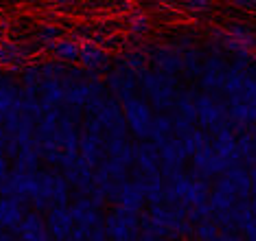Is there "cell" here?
Masks as SVG:
<instances>
[{
	"mask_svg": "<svg viewBox=\"0 0 256 241\" xmlns=\"http://www.w3.org/2000/svg\"><path fill=\"white\" fill-rule=\"evenodd\" d=\"M16 232L24 241H48L50 239L48 226H46V217H42L40 210H33V213H26L22 217Z\"/></svg>",
	"mask_w": 256,
	"mask_h": 241,
	"instance_id": "13",
	"label": "cell"
},
{
	"mask_svg": "<svg viewBox=\"0 0 256 241\" xmlns=\"http://www.w3.org/2000/svg\"><path fill=\"white\" fill-rule=\"evenodd\" d=\"M160 149V175L162 178H171V175H176L180 171H184V164L188 160V151H186V147L182 143V138L173 136L168 138L166 143L158 145Z\"/></svg>",
	"mask_w": 256,
	"mask_h": 241,
	"instance_id": "9",
	"label": "cell"
},
{
	"mask_svg": "<svg viewBox=\"0 0 256 241\" xmlns=\"http://www.w3.org/2000/svg\"><path fill=\"white\" fill-rule=\"evenodd\" d=\"M79 156L84 158L90 167H96L106 154V136L88 129H79Z\"/></svg>",
	"mask_w": 256,
	"mask_h": 241,
	"instance_id": "12",
	"label": "cell"
},
{
	"mask_svg": "<svg viewBox=\"0 0 256 241\" xmlns=\"http://www.w3.org/2000/svg\"><path fill=\"white\" fill-rule=\"evenodd\" d=\"M88 79H90V73H88V77L86 79H81V81H74V84H70L66 88V105H72V108H81L84 110V103H86V99H88V92H90V88H88Z\"/></svg>",
	"mask_w": 256,
	"mask_h": 241,
	"instance_id": "32",
	"label": "cell"
},
{
	"mask_svg": "<svg viewBox=\"0 0 256 241\" xmlns=\"http://www.w3.org/2000/svg\"><path fill=\"white\" fill-rule=\"evenodd\" d=\"M7 173H9V158L2 149H0V178H4Z\"/></svg>",
	"mask_w": 256,
	"mask_h": 241,
	"instance_id": "42",
	"label": "cell"
},
{
	"mask_svg": "<svg viewBox=\"0 0 256 241\" xmlns=\"http://www.w3.org/2000/svg\"><path fill=\"white\" fill-rule=\"evenodd\" d=\"M160 149L154 140H142L136 147V164L134 167L142 173H158L160 171Z\"/></svg>",
	"mask_w": 256,
	"mask_h": 241,
	"instance_id": "20",
	"label": "cell"
},
{
	"mask_svg": "<svg viewBox=\"0 0 256 241\" xmlns=\"http://www.w3.org/2000/svg\"><path fill=\"white\" fill-rule=\"evenodd\" d=\"M28 202L33 204V208L44 213L55 206V173L40 171L38 175V191Z\"/></svg>",
	"mask_w": 256,
	"mask_h": 241,
	"instance_id": "17",
	"label": "cell"
},
{
	"mask_svg": "<svg viewBox=\"0 0 256 241\" xmlns=\"http://www.w3.org/2000/svg\"><path fill=\"white\" fill-rule=\"evenodd\" d=\"M147 53V60L151 64V68L162 70L168 75H178L182 73V62H184V49L171 44H149L142 49Z\"/></svg>",
	"mask_w": 256,
	"mask_h": 241,
	"instance_id": "5",
	"label": "cell"
},
{
	"mask_svg": "<svg viewBox=\"0 0 256 241\" xmlns=\"http://www.w3.org/2000/svg\"><path fill=\"white\" fill-rule=\"evenodd\" d=\"M142 241H158V239H171L168 237V230L160 224L158 219H154L149 213H142L140 210V237Z\"/></svg>",
	"mask_w": 256,
	"mask_h": 241,
	"instance_id": "27",
	"label": "cell"
},
{
	"mask_svg": "<svg viewBox=\"0 0 256 241\" xmlns=\"http://www.w3.org/2000/svg\"><path fill=\"white\" fill-rule=\"evenodd\" d=\"M68 210H70L74 224L81 226L86 232H88V239H92V241H106L108 239L103 210H98L94 204L90 202L88 195H81L72 206H68Z\"/></svg>",
	"mask_w": 256,
	"mask_h": 241,
	"instance_id": "3",
	"label": "cell"
},
{
	"mask_svg": "<svg viewBox=\"0 0 256 241\" xmlns=\"http://www.w3.org/2000/svg\"><path fill=\"white\" fill-rule=\"evenodd\" d=\"M243 237L250 239V241H256V215L250 217V221L243 228Z\"/></svg>",
	"mask_w": 256,
	"mask_h": 241,
	"instance_id": "41",
	"label": "cell"
},
{
	"mask_svg": "<svg viewBox=\"0 0 256 241\" xmlns=\"http://www.w3.org/2000/svg\"><path fill=\"white\" fill-rule=\"evenodd\" d=\"M57 5H74V3H79V0H55Z\"/></svg>",
	"mask_w": 256,
	"mask_h": 241,
	"instance_id": "44",
	"label": "cell"
},
{
	"mask_svg": "<svg viewBox=\"0 0 256 241\" xmlns=\"http://www.w3.org/2000/svg\"><path fill=\"white\" fill-rule=\"evenodd\" d=\"M195 110H197V127L212 129L217 123L228 119V101L217 99L214 95H195Z\"/></svg>",
	"mask_w": 256,
	"mask_h": 241,
	"instance_id": "7",
	"label": "cell"
},
{
	"mask_svg": "<svg viewBox=\"0 0 256 241\" xmlns=\"http://www.w3.org/2000/svg\"><path fill=\"white\" fill-rule=\"evenodd\" d=\"M212 149L217 151L221 158H226L230 164L241 162V154H238V145H236V132L234 129H224V132L214 134L212 136Z\"/></svg>",
	"mask_w": 256,
	"mask_h": 241,
	"instance_id": "21",
	"label": "cell"
},
{
	"mask_svg": "<svg viewBox=\"0 0 256 241\" xmlns=\"http://www.w3.org/2000/svg\"><path fill=\"white\" fill-rule=\"evenodd\" d=\"M226 31H228L232 38H234L236 42L243 46V49L256 51V33L248 25H243V22H232V25L226 29Z\"/></svg>",
	"mask_w": 256,
	"mask_h": 241,
	"instance_id": "34",
	"label": "cell"
},
{
	"mask_svg": "<svg viewBox=\"0 0 256 241\" xmlns=\"http://www.w3.org/2000/svg\"><path fill=\"white\" fill-rule=\"evenodd\" d=\"M208 197H210V184L204 178H190L188 189H186V195L182 202V206H200V204H206Z\"/></svg>",
	"mask_w": 256,
	"mask_h": 241,
	"instance_id": "26",
	"label": "cell"
},
{
	"mask_svg": "<svg viewBox=\"0 0 256 241\" xmlns=\"http://www.w3.org/2000/svg\"><path fill=\"white\" fill-rule=\"evenodd\" d=\"M64 175H66V180L70 182V184L81 193V195H90V193L96 189L94 167H90V164L86 162L81 156L74 158L68 167H64Z\"/></svg>",
	"mask_w": 256,
	"mask_h": 241,
	"instance_id": "10",
	"label": "cell"
},
{
	"mask_svg": "<svg viewBox=\"0 0 256 241\" xmlns=\"http://www.w3.org/2000/svg\"><path fill=\"white\" fill-rule=\"evenodd\" d=\"M138 86L147 95L154 110H158V112H171L173 110V103H176V97L180 92V81L176 75L162 73L156 68H144L138 75Z\"/></svg>",
	"mask_w": 256,
	"mask_h": 241,
	"instance_id": "1",
	"label": "cell"
},
{
	"mask_svg": "<svg viewBox=\"0 0 256 241\" xmlns=\"http://www.w3.org/2000/svg\"><path fill=\"white\" fill-rule=\"evenodd\" d=\"M236 7H256V0H230Z\"/></svg>",
	"mask_w": 256,
	"mask_h": 241,
	"instance_id": "43",
	"label": "cell"
},
{
	"mask_svg": "<svg viewBox=\"0 0 256 241\" xmlns=\"http://www.w3.org/2000/svg\"><path fill=\"white\" fill-rule=\"evenodd\" d=\"M176 134H173V119L171 114H158L154 116V125H151V138L156 145H162L166 143L168 138H173Z\"/></svg>",
	"mask_w": 256,
	"mask_h": 241,
	"instance_id": "29",
	"label": "cell"
},
{
	"mask_svg": "<svg viewBox=\"0 0 256 241\" xmlns=\"http://www.w3.org/2000/svg\"><path fill=\"white\" fill-rule=\"evenodd\" d=\"M62 35H64V31H62L60 27H53V25H44V27H42V29H40V31H38V40H40V42H42L44 46H50V44L55 42V40H60Z\"/></svg>",
	"mask_w": 256,
	"mask_h": 241,
	"instance_id": "39",
	"label": "cell"
},
{
	"mask_svg": "<svg viewBox=\"0 0 256 241\" xmlns=\"http://www.w3.org/2000/svg\"><path fill=\"white\" fill-rule=\"evenodd\" d=\"M38 97H40L44 112L46 110L60 108L66 101V86L62 84V79H42L38 84Z\"/></svg>",
	"mask_w": 256,
	"mask_h": 241,
	"instance_id": "19",
	"label": "cell"
},
{
	"mask_svg": "<svg viewBox=\"0 0 256 241\" xmlns=\"http://www.w3.org/2000/svg\"><path fill=\"white\" fill-rule=\"evenodd\" d=\"M28 60V49L20 42H7L0 40V66L7 68H24Z\"/></svg>",
	"mask_w": 256,
	"mask_h": 241,
	"instance_id": "22",
	"label": "cell"
},
{
	"mask_svg": "<svg viewBox=\"0 0 256 241\" xmlns=\"http://www.w3.org/2000/svg\"><path fill=\"white\" fill-rule=\"evenodd\" d=\"M127 27H130L132 38L140 40L151 31V18L142 9H132L130 16H127Z\"/></svg>",
	"mask_w": 256,
	"mask_h": 241,
	"instance_id": "30",
	"label": "cell"
},
{
	"mask_svg": "<svg viewBox=\"0 0 256 241\" xmlns=\"http://www.w3.org/2000/svg\"><path fill=\"white\" fill-rule=\"evenodd\" d=\"M94 116L101 121L103 136L106 138H127L130 136V127H127V121L123 116V108H120V101L116 97H110Z\"/></svg>",
	"mask_w": 256,
	"mask_h": 241,
	"instance_id": "6",
	"label": "cell"
},
{
	"mask_svg": "<svg viewBox=\"0 0 256 241\" xmlns=\"http://www.w3.org/2000/svg\"><path fill=\"white\" fill-rule=\"evenodd\" d=\"M204 60H206V53L200 51V49H184V62H182V73H186L188 77H200L202 73V66H204Z\"/></svg>",
	"mask_w": 256,
	"mask_h": 241,
	"instance_id": "31",
	"label": "cell"
},
{
	"mask_svg": "<svg viewBox=\"0 0 256 241\" xmlns=\"http://www.w3.org/2000/svg\"><path fill=\"white\" fill-rule=\"evenodd\" d=\"M108 90L110 95L116 97L118 101H123V99L136 95V88H138V75L130 70L127 66H116L114 70H110L108 75Z\"/></svg>",
	"mask_w": 256,
	"mask_h": 241,
	"instance_id": "11",
	"label": "cell"
},
{
	"mask_svg": "<svg viewBox=\"0 0 256 241\" xmlns=\"http://www.w3.org/2000/svg\"><path fill=\"white\" fill-rule=\"evenodd\" d=\"M79 64L88 73H98V70H106L110 66V55L96 42H88L86 40V42H81V49H79Z\"/></svg>",
	"mask_w": 256,
	"mask_h": 241,
	"instance_id": "16",
	"label": "cell"
},
{
	"mask_svg": "<svg viewBox=\"0 0 256 241\" xmlns=\"http://www.w3.org/2000/svg\"><path fill=\"white\" fill-rule=\"evenodd\" d=\"M120 64L127 66L130 70H134L136 75H140L144 68H149L147 53H144L142 49H138V46H132V49H127L123 53V57H120Z\"/></svg>",
	"mask_w": 256,
	"mask_h": 241,
	"instance_id": "33",
	"label": "cell"
},
{
	"mask_svg": "<svg viewBox=\"0 0 256 241\" xmlns=\"http://www.w3.org/2000/svg\"><path fill=\"white\" fill-rule=\"evenodd\" d=\"M48 49H50V53H53L57 60H62L66 64H74V62H79L81 40H77V38H64V35H62V38L55 40Z\"/></svg>",
	"mask_w": 256,
	"mask_h": 241,
	"instance_id": "25",
	"label": "cell"
},
{
	"mask_svg": "<svg viewBox=\"0 0 256 241\" xmlns=\"http://www.w3.org/2000/svg\"><path fill=\"white\" fill-rule=\"evenodd\" d=\"M195 237L202 241H219V226L212 219H204L195 224Z\"/></svg>",
	"mask_w": 256,
	"mask_h": 241,
	"instance_id": "37",
	"label": "cell"
},
{
	"mask_svg": "<svg viewBox=\"0 0 256 241\" xmlns=\"http://www.w3.org/2000/svg\"><path fill=\"white\" fill-rule=\"evenodd\" d=\"M250 132H252V129H250ZM252 138H254V154H256V134L252 132Z\"/></svg>",
	"mask_w": 256,
	"mask_h": 241,
	"instance_id": "45",
	"label": "cell"
},
{
	"mask_svg": "<svg viewBox=\"0 0 256 241\" xmlns=\"http://www.w3.org/2000/svg\"><path fill=\"white\" fill-rule=\"evenodd\" d=\"M180 7H182L188 16H206L212 11L214 0H182Z\"/></svg>",
	"mask_w": 256,
	"mask_h": 241,
	"instance_id": "36",
	"label": "cell"
},
{
	"mask_svg": "<svg viewBox=\"0 0 256 241\" xmlns=\"http://www.w3.org/2000/svg\"><path fill=\"white\" fill-rule=\"evenodd\" d=\"M173 114H180L184 119L197 123V110H195V92L193 90H180L173 103Z\"/></svg>",
	"mask_w": 256,
	"mask_h": 241,
	"instance_id": "28",
	"label": "cell"
},
{
	"mask_svg": "<svg viewBox=\"0 0 256 241\" xmlns=\"http://www.w3.org/2000/svg\"><path fill=\"white\" fill-rule=\"evenodd\" d=\"M22 79H24V84H36L38 86L40 81H42V68H40V64L22 68Z\"/></svg>",
	"mask_w": 256,
	"mask_h": 241,
	"instance_id": "40",
	"label": "cell"
},
{
	"mask_svg": "<svg viewBox=\"0 0 256 241\" xmlns=\"http://www.w3.org/2000/svg\"><path fill=\"white\" fill-rule=\"evenodd\" d=\"M228 73H230V64L228 60H224L221 53H214V55L206 57L204 60V66H202V73H200V84L204 90L208 92H224V86H226V79H228Z\"/></svg>",
	"mask_w": 256,
	"mask_h": 241,
	"instance_id": "8",
	"label": "cell"
},
{
	"mask_svg": "<svg viewBox=\"0 0 256 241\" xmlns=\"http://www.w3.org/2000/svg\"><path fill=\"white\" fill-rule=\"evenodd\" d=\"M224 175L232 182V186H234L238 199H250V195H252V182H250L248 167H243L241 162L230 164V167L224 171Z\"/></svg>",
	"mask_w": 256,
	"mask_h": 241,
	"instance_id": "24",
	"label": "cell"
},
{
	"mask_svg": "<svg viewBox=\"0 0 256 241\" xmlns=\"http://www.w3.org/2000/svg\"><path fill=\"white\" fill-rule=\"evenodd\" d=\"M134 175H136L138 180L142 182L144 186V197H147V204L151 206V204H160L162 199H164V178L158 173H142V171H134Z\"/></svg>",
	"mask_w": 256,
	"mask_h": 241,
	"instance_id": "23",
	"label": "cell"
},
{
	"mask_svg": "<svg viewBox=\"0 0 256 241\" xmlns=\"http://www.w3.org/2000/svg\"><path fill=\"white\" fill-rule=\"evenodd\" d=\"M24 202L14 195H0V228L4 230H18L22 217H24Z\"/></svg>",
	"mask_w": 256,
	"mask_h": 241,
	"instance_id": "15",
	"label": "cell"
},
{
	"mask_svg": "<svg viewBox=\"0 0 256 241\" xmlns=\"http://www.w3.org/2000/svg\"><path fill=\"white\" fill-rule=\"evenodd\" d=\"M123 108V116L130 127V134H134L140 140H149L151 138V125H154V108L151 103H147L142 97H127L120 101Z\"/></svg>",
	"mask_w": 256,
	"mask_h": 241,
	"instance_id": "2",
	"label": "cell"
},
{
	"mask_svg": "<svg viewBox=\"0 0 256 241\" xmlns=\"http://www.w3.org/2000/svg\"><path fill=\"white\" fill-rule=\"evenodd\" d=\"M14 160H16V169L18 171H36L38 162H40V154L33 145H26V147H20Z\"/></svg>",
	"mask_w": 256,
	"mask_h": 241,
	"instance_id": "35",
	"label": "cell"
},
{
	"mask_svg": "<svg viewBox=\"0 0 256 241\" xmlns=\"http://www.w3.org/2000/svg\"><path fill=\"white\" fill-rule=\"evenodd\" d=\"M116 204H120V206H127V208H134V210H142L147 206V197H144V186L142 182L134 175L132 178H127L123 184H120V191H118V199H116Z\"/></svg>",
	"mask_w": 256,
	"mask_h": 241,
	"instance_id": "18",
	"label": "cell"
},
{
	"mask_svg": "<svg viewBox=\"0 0 256 241\" xmlns=\"http://www.w3.org/2000/svg\"><path fill=\"white\" fill-rule=\"evenodd\" d=\"M171 119H173V134H176L178 138L188 136V134L197 127V123L184 119V116H180V114H171Z\"/></svg>",
	"mask_w": 256,
	"mask_h": 241,
	"instance_id": "38",
	"label": "cell"
},
{
	"mask_svg": "<svg viewBox=\"0 0 256 241\" xmlns=\"http://www.w3.org/2000/svg\"><path fill=\"white\" fill-rule=\"evenodd\" d=\"M106 232L108 239L114 241H136L140 237V210H134L118 204L106 217Z\"/></svg>",
	"mask_w": 256,
	"mask_h": 241,
	"instance_id": "4",
	"label": "cell"
},
{
	"mask_svg": "<svg viewBox=\"0 0 256 241\" xmlns=\"http://www.w3.org/2000/svg\"><path fill=\"white\" fill-rule=\"evenodd\" d=\"M46 226H48L50 239H60V241L70 239L74 221H72V215H70V210H68V206H53L50 208L48 217H46Z\"/></svg>",
	"mask_w": 256,
	"mask_h": 241,
	"instance_id": "14",
	"label": "cell"
}]
</instances>
